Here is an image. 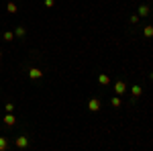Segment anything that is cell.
I'll list each match as a JSON object with an SVG mask.
<instances>
[{
    "instance_id": "1",
    "label": "cell",
    "mask_w": 153,
    "mask_h": 151,
    "mask_svg": "<svg viewBox=\"0 0 153 151\" xmlns=\"http://www.w3.org/2000/svg\"><path fill=\"white\" fill-rule=\"evenodd\" d=\"M114 92H117V96H123V94L127 92V86H125V82H117V84H114Z\"/></svg>"
},
{
    "instance_id": "2",
    "label": "cell",
    "mask_w": 153,
    "mask_h": 151,
    "mask_svg": "<svg viewBox=\"0 0 153 151\" xmlns=\"http://www.w3.org/2000/svg\"><path fill=\"white\" fill-rule=\"evenodd\" d=\"M88 108H90L92 112H96V110H100V100H96V98H92V100L88 102Z\"/></svg>"
},
{
    "instance_id": "3",
    "label": "cell",
    "mask_w": 153,
    "mask_h": 151,
    "mask_svg": "<svg viewBox=\"0 0 153 151\" xmlns=\"http://www.w3.org/2000/svg\"><path fill=\"white\" fill-rule=\"evenodd\" d=\"M4 123H6V125H8V127H12V125H14V123H16V118H14V116H12V112H8V115L4 116Z\"/></svg>"
},
{
    "instance_id": "4",
    "label": "cell",
    "mask_w": 153,
    "mask_h": 151,
    "mask_svg": "<svg viewBox=\"0 0 153 151\" xmlns=\"http://www.w3.org/2000/svg\"><path fill=\"white\" fill-rule=\"evenodd\" d=\"M29 76H31L33 80H37V78H41V76H43V71H41V70H37V68H33V70L29 71Z\"/></svg>"
},
{
    "instance_id": "5",
    "label": "cell",
    "mask_w": 153,
    "mask_h": 151,
    "mask_svg": "<svg viewBox=\"0 0 153 151\" xmlns=\"http://www.w3.org/2000/svg\"><path fill=\"white\" fill-rule=\"evenodd\" d=\"M27 145H29V139H27V137H19V139H16V147L23 149V147H27Z\"/></svg>"
},
{
    "instance_id": "6",
    "label": "cell",
    "mask_w": 153,
    "mask_h": 151,
    "mask_svg": "<svg viewBox=\"0 0 153 151\" xmlns=\"http://www.w3.org/2000/svg\"><path fill=\"white\" fill-rule=\"evenodd\" d=\"M6 10L10 12V14H14V12L19 10V8H16V4H14V2H8V4H6Z\"/></svg>"
},
{
    "instance_id": "7",
    "label": "cell",
    "mask_w": 153,
    "mask_h": 151,
    "mask_svg": "<svg viewBox=\"0 0 153 151\" xmlns=\"http://www.w3.org/2000/svg\"><path fill=\"white\" fill-rule=\"evenodd\" d=\"M6 149H8V141L4 137H0V151H6Z\"/></svg>"
},
{
    "instance_id": "8",
    "label": "cell",
    "mask_w": 153,
    "mask_h": 151,
    "mask_svg": "<svg viewBox=\"0 0 153 151\" xmlns=\"http://www.w3.org/2000/svg\"><path fill=\"white\" fill-rule=\"evenodd\" d=\"M131 92H133V96H141V86H133Z\"/></svg>"
},
{
    "instance_id": "9",
    "label": "cell",
    "mask_w": 153,
    "mask_h": 151,
    "mask_svg": "<svg viewBox=\"0 0 153 151\" xmlns=\"http://www.w3.org/2000/svg\"><path fill=\"white\" fill-rule=\"evenodd\" d=\"M12 39H14V33L6 31V33H4V41H12Z\"/></svg>"
},
{
    "instance_id": "10",
    "label": "cell",
    "mask_w": 153,
    "mask_h": 151,
    "mask_svg": "<svg viewBox=\"0 0 153 151\" xmlns=\"http://www.w3.org/2000/svg\"><path fill=\"white\" fill-rule=\"evenodd\" d=\"M139 14H141V16L149 14V8H147V6H139Z\"/></svg>"
},
{
    "instance_id": "11",
    "label": "cell",
    "mask_w": 153,
    "mask_h": 151,
    "mask_svg": "<svg viewBox=\"0 0 153 151\" xmlns=\"http://www.w3.org/2000/svg\"><path fill=\"white\" fill-rule=\"evenodd\" d=\"M14 35H19V37H25V29H23V27H16V31H14Z\"/></svg>"
},
{
    "instance_id": "12",
    "label": "cell",
    "mask_w": 153,
    "mask_h": 151,
    "mask_svg": "<svg viewBox=\"0 0 153 151\" xmlns=\"http://www.w3.org/2000/svg\"><path fill=\"white\" fill-rule=\"evenodd\" d=\"M98 80H100V84H108V76H106V74H102V76H100V78H98Z\"/></svg>"
},
{
    "instance_id": "13",
    "label": "cell",
    "mask_w": 153,
    "mask_h": 151,
    "mask_svg": "<svg viewBox=\"0 0 153 151\" xmlns=\"http://www.w3.org/2000/svg\"><path fill=\"white\" fill-rule=\"evenodd\" d=\"M110 102H112V106H120V98H118V96H114Z\"/></svg>"
},
{
    "instance_id": "14",
    "label": "cell",
    "mask_w": 153,
    "mask_h": 151,
    "mask_svg": "<svg viewBox=\"0 0 153 151\" xmlns=\"http://www.w3.org/2000/svg\"><path fill=\"white\" fill-rule=\"evenodd\" d=\"M153 35V29L151 27H147V29H145V37H151Z\"/></svg>"
},
{
    "instance_id": "15",
    "label": "cell",
    "mask_w": 153,
    "mask_h": 151,
    "mask_svg": "<svg viewBox=\"0 0 153 151\" xmlns=\"http://www.w3.org/2000/svg\"><path fill=\"white\" fill-rule=\"evenodd\" d=\"M4 110H6V112H12V110H14V104H6V106H4Z\"/></svg>"
},
{
    "instance_id": "16",
    "label": "cell",
    "mask_w": 153,
    "mask_h": 151,
    "mask_svg": "<svg viewBox=\"0 0 153 151\" xmlns=\"http://www.w3.org/2000/svg\"><path fill=\"white\" fill-rule=\"evenodd\" d=\"M45 6H47V8H51V6H53V0H45Z\"/></svg>"
},
{
    "instance_id": "17",
    "label": "cell",
    "mask_w": 153,
    "mask_h": 151,
    "mask_svg": "<svg viewBox=\"0 0 153 151\" xmlns=\"http://www.w3.org/2000/svg\"><path fill=\"white\" fill-rule=\"evenodd\" d=\"M0 57H2V51H0Z\"/></svg>"
}]
</instances>
